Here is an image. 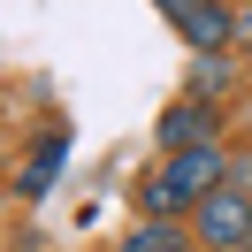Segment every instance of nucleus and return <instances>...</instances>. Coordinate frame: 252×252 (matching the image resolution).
Here are the masks:
<instances>
[{
  "mask_svg": "<svg viewBox=\"0 0 252 252\" xmlns=\"http://www.w3.org/2000/svg\"><path fill=\"white\" fill-rule=\"evenodd\" d=\"M237 252H252V245H237Z\"/></svg>",
  "mask_w": 252,
  "mask_h": 252,
  "instance_id": "obj_9",
  "label": "nucleus"
},
{
  "mask_svg": "<svg viewBox=\"0 0 252 252\" xmlns=\"http://www.w3.org/2000/svg\"><path fill=\"white\" fill-rule=\"evenodd\" d=\"M0 199H8V191H0Z\"/></svg>",
  "mask_w": 252,
  "mask_h": 252,
  "instance_id": "obj_10",
  "label": "nucleus"
},
{
  "mask_svg": "<svg viewBox=\"0 0 252 252\" xmlns=\"http://www.w3.org/2000/svg\"><path fill=\"white\" fill-rule=\"evenodd\" d=\"M191 237H199V252H237L252 245V191H206L199 206H191Z\"/></svg>",
  "mask_w": 252,
  "mask_h": 252,
  "instance_id": "obj_2",
  "label": "nucleus"
},
{
  "mask_svg": "<svg viewBox=\"0 0 252 252\" xmlns=\"http://www.w3.org/2000/svg\"><path fill=\"white\" fill-rule=\"evenodd\" d=\"M237 31H245V38H252V8H245V16H237Z\"/></svg>",
  "mask_w": 252,
  "mask_h": 252,
  "instance_id": "obj_8",
  "label": "nucleus"
},
{
  "mask_svg": "<svg viewBox=\"0 0 252 252\" xmlns=\"http://www.w3.org/2000/svg\"><path fill=\"white\" fill-rule=\"evenodd\" d=\"M229 184V153L221 145H184V153H160V168L138 184V214L153 221H191V206L206 191Z\"/></svg>",
  "mask_w": 252,
  "mask_h": 252,
  "instance_id": "obj_1",
  "label": "nucleus"
},
{
  "mask_svg": "<svg viewBox=\"0 0 252 252\" xmlns=\"http://www.w3.org/2000/svg\"><path fill=\"white\" fill-rule=\"evenodd\" d=\"M153 138H160V153H184V145H221V99H168L160 107V123H153Z\"/></svg>",
  "mask_w": 252,
  "mask_h": 252,
  "instance_id": "obj_3",
  "label": "nucleus"
},
{
  "mask_svg": "<svg viewBox=\"0 0 252 252\" xmlns=\"http://www.w3.org/2000/svg\"><path fill=\"white\" fill-rule=\"evenodd\" d=\"M229 77H237V69L221 62V54H199V62H191V99H221Z\"/></svg>",
  "mask_w": 252,
  "mask_h": 252,
  "instance_id": "obj_7",
  "label": "nucleus"
},
{
  "mask_svg": "<svg viewBox=\"0 0 252 252\" xmlns=\"http://www.w3.org/2000/svg\"><path fill=\"white\" fill-rule=\"evenodd\" d=\"M153 8L168 16V31L184 38V46H199V54H221L229 31H237V16L221 8V0H153Z\"/></svg>",
  "mask_w": 252,
  "mask_h": 252,
  "instance_id": "obj_4",
  "label": "nucleus"
},
{
  "mask_svg": "<svg viewBox=\"0 0 252 252\" xmlns=\"http://www.w3.org/2000/svg\"><path fill=\"white\" fill-rule=\"evenodd\" d=\"M123 252H199V237H191V221H153L145 214L138 229L123 237Z\"/></svg>",
  "mask_w": 252,
  "mask_h": 252,
  "instance_id": "obj_6",
  "label": "nucleus"
},
{
  "mask_svg": "<svg viewBox=\"0 0 252 252\" xmlns=\"http://www.w3.org/2000/svg\"><path fill=\"white\" fill-rule=\"evenodd\" d=\"M62 160H69V130L46 123V138L31 145V160H23V176H16V199H46L54 176H62Z\"/></svg>",
  "mask_w": 252,
  "mask_h": 252,
  "instance_id": "obj_5",
  "label": "nucleus"
}]
</instances>
